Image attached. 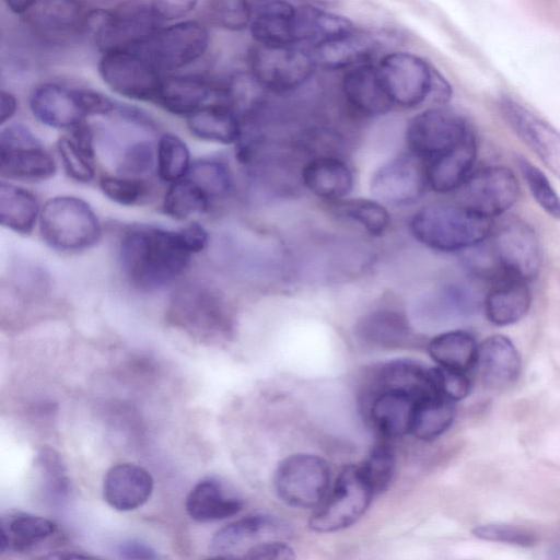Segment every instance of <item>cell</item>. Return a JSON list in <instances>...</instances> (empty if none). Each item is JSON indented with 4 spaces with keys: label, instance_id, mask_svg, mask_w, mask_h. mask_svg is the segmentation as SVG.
I'll list each match as a JSON object with an SVG mask.
<instances>
[{
    "label": "cell",
    "instance_id": "1",
    "mask_svg": "<svg viewBox=\"0 0 560 560\" xmlns=\"http://www.w3.org/2000/svg\"><path fill=\"white\" fill-rule=\"evenodd\" d=\"M118 254L126 278L141 291L159 290L173 282L184 272L191 255L178 231L144 224L122 232Z\"/></svg>",
    "mask_w": 560,
    "mask_h": 560
},
{
    "label": "cell",
    "instance_id": "2",
    "mask_svg": "<svg viewBox=\"0 0 560 560\" xmlns=\"http://www.w3.org/2000/svg\"><path fill=\"white\" fill-rule=\"evenodd\" d=\"M410 231L429 248L456 252L485 241L491 232V221L459 203H432L413 214Z\"/></svg>",
    "mask_w": 560,
    "mask_h": 560
},
{
    "label": "cell",
    "instance_id": "3",
    "mask_svg": "<svg viewBox=\"0 0 560 560\" xmlns=\"http://www.w3.org/2000/svg\"><path fill=\"white\" fill-rule=\"evenodd\" d=\"M168 320L200 341L226 339L233 330L231 308L219 290L202 282H187L174 292Z\"/></svg>",
    "mask_w": 560,
    "mask_h": 560
},
{
    "label": "cell",
    "instance_id": "4",
    "mask_svg": "<svg viewBox=\"0 0 560 560\" xmlns=\"http://www.w3.org/2000/svg\"><path fill=\"white\" fill-rule=\"evenodd\" d=\"M151 2L126 0L109 10L89 12L86 30L103 52L133 50L162 27Z\"/></svg>",
    "mask_w": 560,
    "mask_h": 560
},
{
    "label": "cell",
    "instance_id": "5",
    "mask_svg": "<svg viewBox=\"0 0 560 560\" xmlns=\"http://www.w3.org/2000/svg\"><path fill=\"white\" fill-rule=\"evenodd\" d=\"M381 82L393 104L416 107L430 95L444 102L451 95L446 81L421 57L392 52L376 66Z\"/></svg>",
    "mask_w": 560,
    "mask_h": 560
},
{
    "label": "cell",
    "instance_id": "6",
    "mask_svg": "<svg viewBox=\"0 0 560 560\" xmlns=\"http://www.w3.org/2000/svg\"><path fill=\"white\" fill-rule=\"evenodd\" d=\"M39 231L50 247L62 252H78L97 243L101 224L84 200L59 196L45 203L39 214Z\"/></svg>",
    "mask_w": 560,
    "mask_h": 560
},
{
    "label": "cell",
    "instance_id": "7",
    "mask_svg": "<svg viewBox=\"0 0 560 560\" xmlns=\"http://www.w3.org/2000/svg\"><path fill=\"white\" fill-rule=\"evenodd\" d=\"M249 74L264 89L285 93L304 85L316 63L311 50L298 45H262L256 43L248 51Z\"/></svg>",
    "mask_w": 560,
    "mask_h": 560
},
{
    "label": "cell",
    "instance_id": "8",
    "mask_svg": "<svg viewBox=\"0 0 560 560\" xmlns=\"http://www.w3.org/2000/svg\"><path fill=\"white\" fill-rule=\"evenodd\" d=\"M209 31L198 21H182L161 27L133 51L160 72L177 70L198 60L209 46Z\"/></svg>",
    "mask_w": 560,
    "mask_h": 560
},
{
    "label": "cell",
    "instance_id": "9",
    "mask_svg": "<svg viewBox=\"0 0 560 560\" xmlns=\"http://www.w3.org/2000/svg\"><path fill=\"white\" fill-rule=\"evenodd\" d=\"M374 492L359 466L342 469L334 488L310 520L318 533H331L354 524L366 511Z\"/></svg>",
    "mask_w": 560,
    "mask_h": 560
},
{
    "label": "cell",
    "instance_id": "10",
    "mask_svg": "<svg viewBox=\"0 0 560 560\" xmlns=\"http://www.w3.org/2000/svg\"><path fill=\"white\" fill-rule=\"evenodd\" d=\"M329 479L325 459L311 454H294L279 463L273 485L278 497L287 504L310 509L324 501Z\"/></svg>",
    "mask_w": 560,
    "mask_h": 560
},
{
    "label": "cell",
    "instance_id": "11",
    "mask_svg": "<svg viewBox=\"0 0 560 560\" xmlns=\"http://www.w3.org/2000/svg\"><path fill=\"white\" fill-rule=\"evenodd\" d=\"M472 133L466 119L447 108H430L416 115L406 129L413 155L425 163L442 155Z\"/></svg>",
    "mask_w": 560,
    "mask_h": 560
},
{
    "label": "cell",
    "instance_id": "12",
    "mask_svg": "<svg viewBox=\"0 0 560 560\" xmlns=\"http://www.w3.org/2000/svg\"><path fill=\"white\" fill-rule=\"evenodd\" d=\"M56 164L37 137L23 125H10L0 133L2 177L39 182L54 176Z\"/></svg>",
    "mask_w": 560,
    "mask_h": 560
},
{
    "label": "cell",
    "instance_id": "13",
    "mask_svg": "<svg viewBox=\"0 0 560 560\" xmlns=\"http://www.w3.org/2000/svg\"><path fill=\"white\" fill-rule=\"evenodd\" d=\"M457 190L460 206L488 219L504 213L520 196L516 176L505 166L478 170Z\"/></svg>",
    "mask_w": 560,
    "mask_h": 560
},
{
    "label": "cell",
    "instance_id": "14",
    "mask_svg": "<svg viewBox=\"0 0 560 560\" xmlns=\"http://www.w3.org/2000/svg\"><path fill=\"white\" fill-rule=\"evenodd\" d=\"M98 73L114 92L137 101L154 102L163 77L145 58L133 50L103 52Z\"/></svg>",
    "mask_w": 560,
    "mask_h": 560
},
{
    "label": "cell",
    "instance_id": "15",
    "mask_svg": "<svg viewBox=\"0 0 560 560\" xmlns=\"http://www.w3.org/2000/svg\"><path fill=\"white\" fill-rule=\"evenodd\" d=\"M492 256L501 275L530 281L541 266V248L533 229L523 222L504 224L493 236Z\"/></svg>",
    "mask_w": 560,
    "mask_h": 560
},
{
    "label": "cell",
    "instance_id": "16",
    "mask_svg": "<svg viewBox=\"0 0 560 560\" xmlns=\"http://www.w3.org/2000/svg\"><path fill=\"white\" fill-rule=\"evenodd\" d=\"M291 534L290 526L276 516L247 515L218 530L209 550L218 558L244 559L252 548L270 540H285Z\"/></svg>",
    "mask_w": 560,
    "mask_h": 560
},
{
    "label": "cell",
    "instance_id": "17",
    "mask_svg": "<svg viewBox=\"0 0 560 560\" xmlns=\"http://www.w3.org/2000/svg\"><path fill=\"white\" fill-rule=\"evenodd\" d=\"M428 185L425 165L415 155L389 160L373 174L371 192L380 201L393 206H407L418 201Z\"/></svg>",
    "mask_w": 560,
    "mask_h": 560
},
{
    "label": "cell",
    "instance_id": "18",
    "mask_svg": "<svg viewBox=\"0 0 560 560\" xmlns=\"http://www.w3.org/2000/svg\"><path fill=\"white\" fill-rule=\"evenodd\" d=\"M154 103L172 114L186 117L211 103H225L233 107L230 83H214L200 75L163 77Z\"/></svg>",
    "mask_w": 560,
    "mask_h": 560
},
{
    "label": "cell",
    "instance_id": "19",
    "mask_svg": "<svg viewBox=\"0 0 560 560\" xmlns=\"http://www.w3.org/2000/svg\"><path fill=\"white\" fill-rule=\"evenodd\" d=\"M501 108L520 139L560 178V132L514 101L504 100Z\"/></svg>",
    "mask_w": 560,
    "mask_h": 560
},
{
    "label": "cell",
    "instance_id": "20",
    "mask_svg": "<svg viewBox=\"0 0 560 560\" xmlns=\"http://www.w3.org/2000/svg\"><path fill=\"white\" fill-rule=\"evenodd\" d=\"M30 107L34 117L54 128H73L88 117L80 88L46 82L31 93Z\"/></svg>",
    "mask_w": 560,
    "mask_h": 560
},
{
    "label": "cell",
    "instance_id": "21",
    "mask_svg": "<svg viewBox=\"0 0 560 560\" xmlns=\"http://www.w3.org/2000/svg\"><path fill=\"white\" fill-rule=\"evenodd\" d=\"M26 14L30 26L52 40L67 39L86 30L89 18L80 0H38Z\"/></svg>",
    "mask_w": 560,
    "mask_h": 560
},
{
    "label": "cell",
    "instance_id": "22",
    "mask_svg": "<svg viewBox=\"0 0 560 560\" xmlns=\"http://www.w3.org/2000/svg\"><path fill=\"white\" fill-rule=\"evenodd\" d=\"M153 491V478L143 467L131 463L110 467L103 482V495L113 509L131 511L143 505Z\"/></svg>",
    "mask_w": 560,
    "mask_h": 560
},
{
    "label": "cell",
    "instance_id": "23",
    "mask_svg": "<svg viewBox=\"0 0 560 560\" xmlns=\"http://www.w3.org/2000/svg\"><path fill=\"white\" fill-rule=\"evenodd\" d=\"M369 413L374 427L385 438L411 433L417 404L420 401L398 389L372 390Z\"/></svg>",
    "mask_w": 560,
    "mask_h": 560
},
{
    "label": "cell",
    "instance_id": "24",
    "mask_svg": "<svg viewBox=\"0 0 560 560\" xmlns=\"http://www.w3.org/2000/svg\"><path fill=\"white\" fill-rule=\"evenodd\" d=\"M341 86L349 105L364 116L383 115L394 105L381 82L376 66L370 62L348 69Z\"/></svg>",
    "mask_w": 560,
    "mask_h": 560
},
{
    "label": "cell",
    "instance_id": "25",
    "mask_svg": "<svg viewBox=\"0 0 560 560\" xmlns=\"http://www.w3.org/2000/svg\"><path fill=\"white\" fill-rule=\"evenodd\" d=\"M475 368L488 387L499 389L511 385L517 378L521 359L509 338L494 335L478 346Z\"/></svg>",
    "mask_w": 560,
    "mask_h": 560
},
{
    "label": "cell",
    "instance_id": "26",
    "mask_svg": "<svg viewBox=\"0 0 560 560\" xmlns=\"http://www.w3.org/2000/svg\"><path fill=\"white\" fill-rule=\"evenodd\" d=\"M355 335L363 343L381 349L404 348L415 341L407 317L393 308H377L362 316Z\"/></svg>",
    "mask_w": 560,
    "mask_h": 560
},
{
    "label": "cell",
    "instance_id": "27",
    "mask_svg": "<svg viewBox=\"0 0 560 560\" xmlns=\"http://www.w3.org/2000/svg\"><path fill=\"white\" fill-rule=\"evenodd\" d=\"M301 180L315 196L337 201L350 194L354 178L352 170L343 160L318 155L303 166Z\"/></svg>",
    "mask_w": 560,
    "mask_h": 560
},
{
    "label": "cell",
    "instance_id": "28",
    "mask_svg": "<svg viewBox=\"0 0 560 560\" xmlns=\"http://www.w3.org/2000/svg\"><path fill=\"white\" fill-rule=\"evenodd\" d=\"M249 28L253 38L258 44L298 45L296 7L284 0L262 2L254 11Z\"/></svg>",
    "mask_w": 560,
    "mask_h": 560
},
{
    "label": "cell",
    "instance_id": "29",
    "mask_svg": "<svg viewBox=\"0 0 560 560\" xmlns=\"http://www.w3.org/2000/svg\"><path fill=\"white\" fill-rule=\"evenodd\" d=\"M398 389L418 400L440 394L433 369L410 360H395L382 364L372 376V390Z\"/></svg>",
    "mask_w": 560,
    "mask_h": 560
},
{
    "label": "cell",
    "instance_id": "30",
    "mask_svg": "<svg viewBox=\"0 0 560 560\" xmlns=\"http://www.w3.org/2000/svg\"><path fill=\"white\" fill-rule=\"evenodd\" d=\"M57 530V525L43 516L23 512L3 516L0 525V553L33 551Z\"/></svg>",
    "mask_w": 560,
    "mask_h": 560
},
{
    "label": "cell",
    "instance_id": "31",
    "mask_svg": "<svg viewBox=\"0 0 560 560\" xmlns=\"http://www.w3.org/2000/svg\"><path fill=\"white\" fill-rule=\"evenodd\" d=\"M475 158L476 140L471 133L453 150L424 164L428 185L440 194L457 190L468 177Z\"/></svg>",
    "mask_w": 560,
    "mask_h": 560
},
{
    "label": "cell",
    "instance_id": "32",
    "mask_svg": "<svg viewBox=\"0 0 560 560\" xmlns=\"http://www.w3.org/2000/svg\"><path fill=\"white\" fill-rule=\"evenodd\" d=\"M530 303L532 293L526 281L502 276L487 294L485 312L492 324L506 326L523 318Z\"/></svg>",
    "mask_w": 560,
    "mask_h": 560
},
{
    "label": "cell",
    "instance_id": "33",
    "mask_svg": "<svg viewBox=\"0 0 560 560\" xmlns=\"http://www.w3.org/2000/svg\"><path fill=\"white\" fill-rule=\"evenodd\" d=\"M375 50V40L354 30L347 35L312 47L311 52L316 67L327 70H348L369 62Z\"/></svg>",
    "mask_w": 560,
    "mask_h": 560
},
{
    "label": "cell",
    "instance_id": "34",
    "mask_svg": "<svg viewBox=\"0 0 560 560\" xmlns=\"http://www.w3.org/2000/svg\"><path fill=\"white\" fill-rule=\"evenodd\" d=\"M189 131L197 138L230 144L237 142L242 131L241 118L225 103H211L187 117Z\"/></svg>",
    "mask_w": 560,
    "mask_h": 560
},
{
    "label": "cell",
    "instance_id": "35",
    "mask_svg": "<svg viewBox=\"0 0 560 560\" xmlns=\"http://www.w3.org/2000/svg\"><path fill=\"white\" fill-rule=\"evenodd\" d=\"M185 506L192 520L205 523L237 514L242 510V502L226 495L219 481L207 478L190 490Z\"/></svg>",
    "mask_w": 560,
    "mask_h": 560
},
{
    "label": "cell",
    "instance_id": "36",
    "mask_svg": "<svg viewBox=\"0 0 560 560\" xmlns=\"http://www.w3.org/2000/svg\"><path fill=\"white\" fill-rule=\"evenodd\" d=\"M353 31V24L345 16L312 4L296 7L298 45L311 44L315 47Z\"/></svg>",
    "mask_w": 560,
    "mask_h": 560
},
{
    "label": "cell",
    "instance_id": "37",
    "mask_svg": "<svg viewBox=\"0 0 560 560\" xmlns=\"http://www.w3.org/2000/svg\"><path fill=\"white\" fill-rule=\"evenodd\" d=\"M427 350L439 366L468 373L476 366L478 346L464 330H452L432 338Z\"/></svg>",
    "mask_w": 560,
    "mask_h": 560
},
{
    "label": "cell",
    "instance_id": "38",
    "mask_svg": "<svg viewBox=\"0 0 560 560\" xmlns=\"http://www.w3.org/2000/svg\"><path fill=\"white\" fill-rule=\"evenodd\" d=\"M38 212L39 205L32 192L1 182L0 222L3 226L18 233H30L35 225Z\"/></svg>",
    "mask_w": 560,
    "mask_h": 560
},
{
    "label": "cell",
    "instance_id": "39",
    "mask_svg": "<svg viewBox=\"0 0 560 560\" xmlns=\"http://www.w3.org/2000/svg\"><path fill=\"white\" fill-rule=\"evenodd\" d=\"M455 401L435 394L417 404L411 434L423 441H432L442 435L455 417Z\"/></svg>",
    "mask_w": 560,
    "mask_h": 560
},
{
    "label": "cell",
    "instance_id": "40",
    "mask_svg": "<svg viewBox=\"0 0 560 560\" xmlns=\"http://www.w3.org/2000/svg\"><path fill=\"white\" fill-rule=\"evenodd\" d=\"M334 211L341 218L362 226L373 236L383 235L389 226L386 208L376 200L354 198L332 201Z\"/></svg>",
    "mask_w": 560,
    "mask_h": 560
},
{
    "label": "cell",
    "instance_id": "41",
    "mask_svg": "<svg viewBox=\"0 0 560 560\" xmlns=\"http://www.w3.org/2000/svg\"><path fill=\"white\" fill-rule=\"evenodd\" d=\"M211 199L190 178L185 176L172 184L163 200L164 212L175 219L205 213Z\"/></svg>",
    "mask_w": 560,
    "mask_h": 560
},
{
    "label": "cell",
    "instance_id": "42",
    "mask_svg": "<svg viewBox=\"0 0 560 560\" xmlns=\"http://www.w3.org/2000/svg\"><path fill=\"white\" fill-rule=\"evenodd\" d=\"M190 154L186 143L176 135L164 133L156 148V170L164 182L184 178L190 168Z\"/></svg>",
    "mask_w": 560,
    "mask_h": 560
},
{
    "label": "cell",
    "instance_id": "43",
    "mask_svg": "<svg viewBox=\"0 0 560 560\" xmlns=\"http://www.w3.org/2000/svg\"><path fill=\"white\" fill-rule=\"evenodd\" d=\"M42 491L52 503L62 502L69 493V479L60 455L52 448H42L35 459Z\"/></svg>",
    "mask_w": 560,
    "mask_h": 560
},
{
    "label": "cell",
    "instance_id": "44",
    "mask_svg": "<svg viewBox=\"0 0 560 560\" xmlns=\"http://www.w3.org/2000/svg\"><path fill=\"white\" fill-rule=\"evenodd\" d=\"M186 176L195 182L210 199L225 197L233 185L229 166L215 159L192 163Z\"/></svg>",
    "mask_w": 560,
    "mask_h": 560
},
{
    "label": "cell",
    "instance_id": "45",
    "mask_svg": "<svg viewBox=\"0 0 560 560\" xmlns=\"http://www.w3.org/2000/svg\"><path fill=\"white\" fill-rule=\"evenodd\" d=\"M374 494L385 491L394 475V452L385 442L375 445L359 466Z\"/></svg>",
    "mask_w": 560,
    "mask_h": 560
},
{
    "label": "cell",
    "instance_id": "46",
    "mask_svg": "<svg viewBox=\"0 0 560 560\" xmlns=\"http://www.w3.org/2000/svg\"><path fill=\"white\" fill-rule=\"evenodd\" d=\"M517 164L536 202L552 218L560 219V197L544 172L525 158Z\"/></svg>",
    "mask_w": 560,
    "mask_h": 560
},
{
    "label": "cell",
    "instance_id": "47",
    "mask_svg": "<svg viewBox=\"0 0 560 560\" xmlns=\"http://www.w3.org/2000/svg\"><path fill=\"white\" fill-rule=\"evenodd\" d=\"M208 12L211 21L228 31H243L254 16L250 0H210Z\"/></svg>",
    "mask_w": 560,
    "mask_h": 560
},
{
    "label": "cell",
    "instance_id": "48",
    "mask_svg": "<svg viewBox=\"0 0 560 560\" xmlns=\"http://www.w3.org/2000/svg\"><path fill=\"white\" fill-rule=\"evenodd\" d=\"M100 187L108 199L121 206L138 205L150 191L149 185L142 178L122 175L102 177Z\"/></svg>",
    "mask_w": 560,
    "mask_h": 560
},
{
    "label": "cell",
    "instance_id": "49",
    "mask_svg": "<svg viewBox=\"0 0 560 560\" xmlns=\"http://www.w3.org/2000/svg\"><path fill=\"white\" fill-rule=\"evenodd\" d=\"M57 150L68 176L80 183H89L93 179L95 174L93 160L77 145L71 137H61L57 142Z\"/></svg>",
    "mask_w": 560,
    "mask_h": 560
},
{
    "label": "cell",
    "instance_id": "50",
    "mask_svg": "<svg viewBox=\"0 0 560 560\" xmlns=\"http://www.w3.org/2000/svg\"><path fill=\"white\" fill-rule=\"evenodd\" d=\"M155 158L152 143L148 141L132 143L125 150L118 172L122 176L140 178L152 171Z\"/></svg>",
    "mask_w": 560,
    "mask_h": 560
},
{
    "label": "cell",
    "instance_id": "51",
    "mask_svg": "<svg viewBox=\"0 0 560 560\" xmlns=\"http://www.w3.org/2000/svg\"><path fill=\"white\" fill-rule=\"evenodd\" d=\"M472 534L483 540L499 541L517 546H533L536 541L533 533L505 524H486L476 527Z\"/></svg>",
    "mask_w": 560,
    "mask_h": 560
},
{
    "label": "cell",
    "instance_id": "52",
    "mask_svg": "<svg viewBox=\"0 0 560 560\" xmlns=\"http://www.w3.org/2000/svg\"><path fill=\"white\" fill-rule=\"evenodd\" d=\"M433 373L441 395L456 401L469 394L471 383L468 373L439 365L433 368Z\"/></svg>",
    "mask_w": 560,
    "mask_h": 560
},
{
    "label": "cell",
    "instance_id": "53",
    "mask_svg": "<svg viewBox=\"0 0 560 560\" xmlns=\"http://www.w3.org/2000/svg\"><path fill=\"white\" fill-rule=\"evenodd\" d=\"M294 557L292 548L284 540H270L252 548L244 559L290 560Z\"/></svg>",
    "mask_w": 560,
    "mask_h": 560
},
{
    "label": "cell",
    "instance_id": "54",
    "mask_svg": "<svg viewBox=\"0 0 560 560\" xmlns=\"http://www.w3.org/2000/svg\"><path fill=\"white\" fill-rule=\"evenodd\" d=\"M199 0H152V7L163 21L176 20L189 14Z\"/></svg>",
    "mask_w": 560,
    "mask_h": 560
},
{
    "label": "cell",
    "instance_id": "55",
    "mask_svg": "<svg viewBox=\"0 0 560 560\" xmlns=\"http://www.w3.org/2000/svg\"><path fill=\"white\" fill-rule=\"evenodd\" d=\"M80 96L88 117L106 115L116 109L115 103L97 91L80 88Z\"/></svg>",
    "mask_w": 560,
    "mask_h": 560
},
{
    "label": "cell",
    "instance_id": "56",
    "mask_svg": "<svg viewBox=\"0 0 560 560\" xmlns=\"http://www.w3.org/2000/svg\"><path fill=\"white\" fill-rule=\"evenodd\" d=\"M180 240L190 254L201 252L208 244L209 235L199 223H190L178 231Z\"/></svg>",
    "mask_w": 560,
    "mask_h": 560
},
{
    "label": "cell",
    "instance_id": "57",
    "mask_svg": "<svg viewBox=\"0 0 560 560\" xmlns=\"http://www.w3.org/2000/svg\"><path fill=\"white\" fill-rule=\"evenodd\" d=\"M119 557L124 559H156L155 550L149 545L139 540H128L117 547Z\"/></svg>",
    "mask_w": 560,
    "mask_h": 560
},
{
    "label": "cell",
    "instance_id": "58",
    "mask_svg": "<svg viewBox=\"0 0 560 560\" xmlns=\"http://www.w3.org/2000/svg\"><path fill=\"white\" fill-rule=\"evenodd\" d=\"M71 129L72 140L91 160H94L93 133L90 127L81 122Z\"/></svg>",
    "mask_w": 560,
    "mask_h": 560
},
{
    "label": "cell",
    "instance_id": "59",
    "mask_svg": "<svg viewBox=\"0 0 560 560\" xmlns=\"http://www.w3.org/2000/svg\"><path fill=\"white\" fill-rule=\"evenodd\" d=\"M16 108V97L12 93L2 90L0 94V122L4 124L9 120L15 114Z\"/></svg>",
    "mask_w": 560,
    "mask_h": 560
},
{
    "label": "cell",
    "instance_id": "60",
    "mask_svg": "<svg viewBox=\"0 0 560 560\" xmlns=\"http://www.w3.org/2000/svg\"><path fill=\"white\" fill-rule=\"evenodd\" d=\"M5 5L15 14L30 12L38 0H3Z\"/></svg>",
    "mask_w": 560,
    "mask_h": 560
},
{
    "label": "cell",
    "instance_id": "61",
    "mask_svg": "<svg viewBox=\"0 0 560 560\" xmlns=\"http://www.w3.org/2000/svg\"><path fill=\"white\" fill-rule=\"evenodd\" d=\"M315 2L317 3H330L332 1H336V0H314Z\"/></svg>",
    "mask_w": 560,
    "mask_h": 560
},
{
    "label": "cell",
    "instance_id": "62",
    "mask_svg": "<svg viewBox=\"0 0 560 560\" xmlns=\"http://www.w3.org/2000/svg\"><path fill=\"white\" fill-rule=\"evenodd\" d=\"M255 1H260L262 3V2H266V1H269V0H255Z\"/></svg>",
    "mask_w": 560,
    "mask_h": 560
}]
</instances>
